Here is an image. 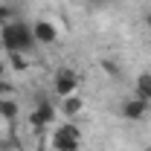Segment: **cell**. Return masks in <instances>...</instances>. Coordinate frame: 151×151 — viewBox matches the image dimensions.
Wrapping results in <instances>:
<instances>
[{
    "mask_svg": "<svg viewBox=\"0 0 151 151\" xmlns=\"http://www.w3.org/2000/svg\"><path fill=\"white\" fill-rule=\"evenodd\" d=\"M0 44L6 52L12 55H23V52H32L35 50V35H32V26L23 23V20H9L0 26Z\"/></svg>",
    "mask_w": 151,
    "mask_h": 151,
    "instance_id": "obj_1",
    "label": "cell"
},
{
    "mask_svg": "<svg viewBox=\"0 0 151 151\" xmlns=\"http://www.w3.org/2000/svg\"><path fill=\"white\" fill-rule=\"evenodd\" d=\"M52 151H78L81 145V131L76 128L73 122H64L52 131V139H50Z\"/></svg>",
    "mask_w": 151,
    "mask_h": 151,
    "instance_id": "obj_2",
    "label": "cell"
},
{
    "mask_svg": "<svg viewBox=\"0 0 151 151\" xmlns=\"http://www.w3.org/2000/svg\"><path fill=\"white\" fill-rule=\"evenodd\" d=\"M52 90H55V96H61V99L73 96L76 90H78V73H76L73 67H58L55 76H52Z\"/></svg>",
    "mask_w": 151,
    "mask_h": 151,
    "instance_id": "obj_3",
    "label": "cell"
},
{
    "mask_svg": "<svg viewBox=\"0 0 151 151\" xmlns=\"http://www.w3.org/2000/svg\"><path fill=\"white\" fill-rule=\"evenodd\" d=\"M55 122V105L50 102V99H38V108L29 113V125L41 131V128H47V125H52Z\"/></svg>",
    "mask_w": 151,
    "mask_h": 151,
    "instance_id": "obj_4",
    "label": "cell"
},
{
    "mask_svg": "<svg viewBox=\"0 0 151 151\" xmlns=\"http://www.w3.org/2000/svg\"><path fill=\"white\" fill-rule=\"evenodd\" d=\"M148 105H151V102H145V99H139V96H134V99H125V102L119 105V113H122L125 119H131V122H137V119H142V116L148 113Z\"/></svg>",
    "mask_w": 151,
    "mask_h": 151,
    "instance_id": "obj_5",
    "label": "cell"
},
{
    "mask_svg": "<svg viewBox=\"0 0 151 151\" xmlns=\"http://www.w3.org/2000/svg\"><path fill=\"white\" fill-rule=\"evenodd\" d=\"M32 35H35V44H55L58 26L52 20H35L32 23Z\"/></svg>",
    "mask_w": 151,
    "mask_h": 151,
    "instance_id": "obj_6",
    "label": "cell"
},
{
    "mask_svg": "<svg viewBox=\"0 0 151 151\" xmlns=\"http://www.w3.org/2000/svg\"><path fill=\"white\" fill-rule=\"evenodd\" d=\"M18 113H20V108H18V102H15L12 96H3V99H0V116H3L6 122H15Z\"/></svg>",
    "mask_w": 151,
    "mask_h": 151,
    "instance_id": "obj_7",
    "label": "cell"
},
{
    "mask_svg": "<svg viewBox=\"0 0 151 151\" xmlns=\"http://www.w3.org/2000/svg\"><path fill=\"white\" fill-rule=\"evenodd\" d=\"M137 96L151 102V73H139L137 76Z\"/></svg>",
    "mask_w": 151,
    "mask_h": 151,
    "instance_id": "obj_8",
    "label": "cell"
},
{
    "mask_svg": "<svg viewBox=\"0 0 151 151\" xmlns=\"http://www.w3.org/2000/svg\"><path fill=\"white\" fill-rule=\"evenodd\" d=\"M81 108H84V102H81V99H78L76 93L64 99V116H67V119H73V116H78V113H81Z\"/></svg>",
    "mask_w": 151,
    "mask_h": 151,
    "instance_id": "obj_9",
    "label": "cell"
},
{
    "mask_svg": "<svg viewBox=\"0 0 151 151\" xmlns=\"http://www.w3.org/2000/svg\"><path fill=\"white\" fill-rule=\"evenodd\" d=\"M9 20H15V9L12 6H0V26L9 23Z\"/></svg>",
    "mask_w": 151,
    "mask_h": 151,
    "instance_id": "obj_10",
    "label": "cell"
},
{
    "mask_svg": "<svg viewBox=\"0 0 151 151\" xmlns=\"http://www.w3.org/2000/svg\"><path fill=\"white\" fill-rule=\"evenodd\" d=\"M3 96H12V84L6 81V78H0V99Z\"/></svg>",
    "mask_w": 151,
    "mask_h": 151,
    "instance_id": "obj_11",
    "label": "cell"
},
{
    "mask_svg": "<svg viewBox=\"0 0 151 151\" xmlns=\"http://www.w3.org/2000/svg\"><path fill=\"white\" fill-rule=\"evenodd\" d=\"M87 6L90 9H105V6H111V0H87Z\"/></svg>",
    "mask_w": 151,
    "mask_h": 151,
    "instance_id": "obj_12",
    "label": "cell"
},
{
    "mask_svg": "<svg viewBox=\"0 0 151 151\" xmlns=\"http://www.w3.org/2000/svg\"><path fill=\"white\" fill-rule=\"evenodd\" d=\"M105 70L111 73V78H119V67H116V64H111V61H105Z\"/></svg>",
    "mask_w": 151,
    "mask_h": 151,
    "instance_id": "obj_13",
    "label": "cell"
},
{
    "mask_svg": "<svg viewBox=\"0 0 151 151\" xmlns=\"http://www.w3.org/2000/svg\"><path fill=\"white\" fill-rule=\"evenodd\" d=\"M0 78H6V64L0 61Z\"/></svg>",
    "mask_w": 151,
    "mask_h": 151,
    "instance_id": "obj_14",
    "label": "cell"
},
{
    "mask_svg": "<svg viewBox=\"0 0 151 151\" xmlns=\"http://www.w3.org/2000/svg\"><path fill=\"white\" fill-rule=\"evenodd\" d=\"M145 26H148V29H151V12H148V15H145Z\"/></svg>",
    "mask_w": 151,
    "mask_h": 151,
    "instance_id": "obj_15",
    "label": "cell"
},
{
    "mask_svg": "<svg viewBox=\"0 0 151 151\" xmlns=\"http://www.w3.org/2000/svg\"><path fill=\"white\" fill-rule=\"evenodd\" d=\"M145 151H151V148H145Z\"/></svg>",
    "mask_w": 151,
    "mask_h": 151,
    "instance_id": "obj_16",
    "label": "cell"
}]
</instances>
